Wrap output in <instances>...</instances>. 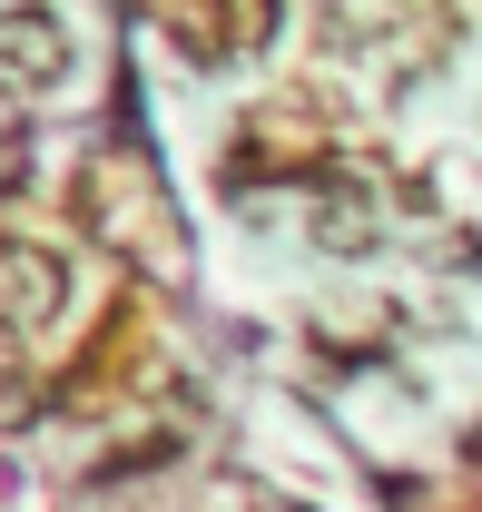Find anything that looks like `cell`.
<instances>
[{"label":"cell","mask_w":482,"mask_h":512,"mask_svg":"<svg viewBox=\"0 0 482 512\" xmlns=\"http://www.w3.org/2000/svg\"><path fill=\"white\" fill-rule=\"evenodd\" d=\"M69 306V266L40 237H0V335H40Z\"/></svg>","instance_id":"1"},{"label":"cell","mask_w":482,"mask_h":512,"mask_svg":"<svg viewBox=\"0 0 482 512\" xmlns=\"http://www.w3.org/2000/svg\"><path fill=\"white\" fill-rule=\"evenodd\" d=\"M60 69H69V30L50 10H0V89H10V99L50 89Z\"/></svg>","instance_id":"2"}]
</instances>
